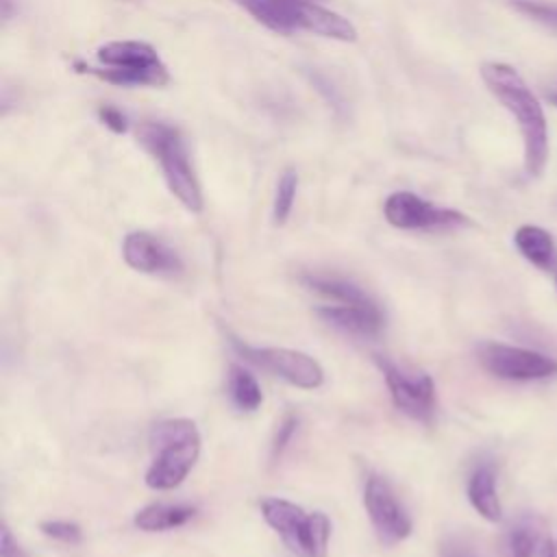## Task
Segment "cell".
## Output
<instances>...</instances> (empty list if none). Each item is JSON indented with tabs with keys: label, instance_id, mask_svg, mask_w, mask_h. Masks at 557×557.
<instances>
[{
	"label": "cell",
	"instance_id": "cell-3",
	"mask_svg": "<svg viewBox=\"0 0 557 557\" xmlns=\"http://www.w3.org/2000/svg\"><path fill=\"white\" fill-rule=\"evenodd\" d=\"M246 13H250L265 28L292 35L296 30H309L313 35L355 41L357 28L339 13L315 4L313 0H233Z\"/></svg>",
	"mask_w": 557,
	"mask_h": 557
},
{
	"label": "cell",
	"instance_id": "cell-19",
	"mask_svg": "<svg viewBox=\"0 0 557 557\" xmlns=\"http://www.w3.org/2000/svg\"><path fill=\"white\" fill-rule=\"evenodd\" d=\"M228 396L233 405L242 411H257L263 403V394L257 379L242 366H231L228 370Z\"/></svg>",
	"mask_w": 557,
	"mask_h": 557
},
{
	"label": "cell",
	"instance_id": "cell-12",
	"mask_svg": "<svg viewBox=\"0 0 557 557\" xmlns=\"http://www.w3.org/2000/svg\"><path fill=\"white\" fill-rule=\"evenodd\" d=\"M122 257L133 270L144 274H176L183 270L174 248L146 231H133L124 237Z\"/></svg>",
	"mask_w": 557,
	"mask_h": 557
},
{
	"label": "cell",
	"instance_id": "cell-5",
	"mask_svg": "<svg viewBox=\"0 0 557 557\" xmlns=\"http://www.w3.org/2000/svg\"><path fill=\"white\" fill-rule=\"evenodd\" d=\"M150 444L157 450L146 470V485L152 490H174L194 468L200 455V433L187 418L163 420L152 426Z\"/></svg>",
	"mask_w": 557,
	"mask_h": 557
},
{
	"label": "cell",
	"instance_id": "cell-25",
	"mask_svg": "<svg viewBox=\"0 0 557 557\" xmlns=\"http://www.w3.org/2000/svg\"><path fill=\"white\" fill-rule=\"evenodd\" d=\"M296 426H298V418L296 416H285V420L281 422V426H278L276 435H274V442H272V457L274 459L285 450V446L289 444L292 435L296 433Z\"/></svg>",
	"mask_w": 557,
	"mask_h": 557
},
{
	"label": "cell",
	"instance_id": "cell-13",
	"mask_svg": "<svg viewBox=\"0 0 557 557\" xmlns=\"http://www.w3.org/2000/svg\"><path fill=\"white\" fill-rule=\"evenodd\" d=\"M318 313L333 326L361 335V337H374L383 329V313L376 302L370 305H346V302H333L318 309Z\"/></svg>",
	"mask_w": 557,
	"mask_h": 557
},
{
	"label": "cell",
	"instance_id": "cell-2",
	"mask_svg": "<svg viewBox=\"0 0 557 557\" xmlns=\"http://www.w3.org/2000/svg\"><path fill=\"white\" fill-rule=\"evenodd\" d=\"M137 144L159 163L168 189L176 200L198 213L202 209V191L191 165V157L183 133L161 120H144L135 128Z\"/></svg>",
	"mask_w": 557,
	"mask_h": 557
},
{
	"label": "cell",
	"instance_id": "cell-9",
	"mask_svg": "<svg viewBox=\"0 0 557 557\" xmlns=\"http://www.w3.org/2000/svg\"><path fill=\"white\" fill-rule=\"evenodd\" d=\"M479 361L481 366L498 376L509 381H533V379H546L557 374V361L553 357H546L537 350L520 348V346H507V344H481L479 346Z\"/></svg>",
	"mask_w": 557,
	"mask_h": 557
},
{
	"label": "cell",
	"instance_id": "cell-18",
	"mask_svg": "<svg viewBox=\"0 0 557 557\" xmlns=\"http://www.w3.org/2000/svg\"><path fill=\"white\" fill-rule=\"evenodd\" d=\"M305 285L326 298H331V302H346V305H370L374 302L361 287L339 278V276H320V274H311V276H302Z\"/></svg>",
	"mask_w": 557,
	"mask_h": 557
},
{
	"label": "cell",
	"instance_id": "cell-23",
	"mask_svg": "<svg viewBox=\"0 0 557 557\" xmlns=\"http://www.w3.org/2000/svg\"><path fill=\"white\" fill-rule=\"evenodd\" d=\"M305 76H307L309 83L326 98V102H329L337 113H342V111L346 109L344 98L339 96V91L333 87V83H331L322 72H318V70H305Z\"/></svg>",
	"mask_w": 557,
	"mask_h": 557
},
{
	"label": "cell",
	"instance_id": "cell-6",
	"mask_svg": "<svg viewBox=\"0 0 557 557\" xmlns=\"http://www.w3.org/2000/svg\"><path fill=\"white\" fill-rule=\"evenodd\" d=\"M263 520L281 535L285 546L298 557H326L331 520L322 511L307 513L285 498L261 500Z\"/></svg>",
	"mask_w": 557,
	"mask_h": 557
},
{
	"label": "cell",
	"instance_id": "cell-11",
	"mask_svg": "<svg viewBox=\"0 0 557 557\" xmlns=\"http://www.w3.org/2000/svg\"><path fill=\"white\" fill-rule=\"evenodd\" d=\"M379 368L385 376L389 396L394 405L413 420L429 422L435 411V385L433 379L424 372L407 374L396 363L379 359Z\"/></svg>",
	"mask_w": 557,
	"mask_h": 557
},
{
	"label": "cell",
	"instance_id": "cell-14",
	"mask_svg": "<svg viewBox=\"0 0 557 557\" xmlns=\"http://www.w3.org/2000/svg\"><path fill=\"white\" fill-rule=\"evenodd\" d=\"M509 544L513 557H555V542L550 540L548 527L535 516L522 518L511 529Z\"/></svg>",
	"mask_w": 557,
	"mask_h": 557
},
{
	"label": "cell",
	"instance_id": "cell-24",
	"mask_svg": "<svg viewBox=\"0 0 557 557\" xmlns=\"http://www.w3.org/2000/svg\"><path fill=\"white\" fill-rule=\"evenodd\" d=\"M98 117L113 133H126L128 131V120H126V115L117 107H111V104L98 107Z\"/></svg>",
	"mask_w": 557,
	"mask_h": 557
},
{
	"label": "cell",
	"instance_id": "cell-15",
	"mask_svg": "<svg viewBox=\"0 0 557 557\" xmlns=\"http://www.w3.org/2000/svg\"><path fill=\"white\" fill-rule=\"evenodd\" d=\"M513 242L524 259H529L533 265L542 270H553L557 265V246L548 231L535 226V224H522Z\"/></svg>",
	"mask_w": 557,
	"mask_h": 557
},
{
	"label": "cell",
	"instance_id": "cell-7",
	"mask_svg": "<svg viewBox=\"0 0 557 557\" xmlns=\"http://www.w3.org/2000/svg\"><path fill=\"white\" fill-rule=\"evenodd\" d=\"M233 346L246 361L281 376L283 381L300 389H315L324 383L322 366L307 352L292 350V348H274V346L255 348V346L242 344L239 339H233Z\"/></svg>",
	"mask_w": 557,
	"mask_h": 557
},
{
	"label": "cell",
	"instance_id": "cell-28",
	"mask_svg": "<svg viewBox=\"0 0 557 557\" xmlns=\"http://www.w3.org/2000/svg\"><path fill=\"white\" fill-rule=\"evenodd\" d=\"M555 557H557V544H555Z\"/></svg>",
	"mask_w": 557,
	"mask_h": 557
},
{
	"label": "cell",
	"instance_id": "cell-8",
	"mask_svg": "<svg viewBox=\"0 0 557 557\" xmlns=\"http://www.w3.org/2000/svg\"><path fill=\"white\" fill-rule=\"evenodd\" d=\"M385 220L405 231H433V228H453L466 224L468 218L457 209L437 207L413 191H394L383 205Z\"/></svg>",
	"mask_w": 557,
	"mask_h": 557
},
{
	"label": "cell",
	"instance_id": "cell-16",
	"mask_svg": "<svg viewBox=\"0 0 557 557\" xmlns=\"http://www.w3.org/2000/svg\"><path fill=\"white\" fill-rule=\"evenodd\" d=\"M468 498L472 507L490 522H498L503 518V507L496 494V474L494 468L483 463L479 466L468 481Z\"/></svg>",
	"mask_w": 557,
	"mask_h": 557
},
{
	"label": "cell",
	"instance_id": "cell-20",
	"mask_svg": "<svg viewBox=\"0 0 557 557\" xmlns=\"http://www.w3.org/2000/svg\"><path fill=\"white\" fill-rule=\"evenodd\" d=\"M296 191H298V174H296V170L287 168L278 176L276 191H274L272 215H274L276 224H285L287 222V218L292 213V207H294V200H296Z\"/></svg>",
	"mask_w": 557,
	"mask_h": 557
},
{
	"label": "cell",
	"instance_id": "cell-17",
	"mask_svg": "<svg viewBox=\"0 0 557 557\" xmlns=\"http://www.w3.org/2000/svg\"><path fill=\"white\" fill-rule=\"evenodd\" d=\"M196 513V507L191 505H168V503H152L139 509L133 518L135 527L141 531H168L183 527L187 520H191Z\"/></svg>",
	"mask_w": 557,
	"mask_h": 557
},
{
	"label": "cell",
	"instance_id": "cell-29",
	"mask_svg": "<svg viewBox=\"0 0 557 557\" xmlns=\"http://www.w3.org/2000/svg\"><path fill=\"white\" fill-rule=\"evenodd\" d=\"M453 557H457V555H453Z\"/></svg>",
	"mask_w": 557,
	"mask_h": 557
},
{
	"label": "cell",
	"instance_id": "cell-1",
	"mask_svg": "<svg viewBox=\"0 0 557 557\" xmlns=\"http://www.w3.org/2000/svg\"><path fill=\"white\" fill-rule=\"evenodd\" d=\"M481 78L490 94L513 115L524 141V170L540 176L548 161V128L540 100L522 76L507 63L490 61L481 65Z\"/></svg>",
	"mask_w": 557,
	"mask_h": 557
},
{
	"label": "cell",
	"instance_id": "cell-22",
	"mask_svg": "<svg viewBox=\"0 0 557 557\" xmlns=\"http://www.w3.org/2000/svg\"><path fill=\"white\" fill-rule=\"evenodd\" d=\"M44 535L63 542V544H78L81 542V527L70 520H46L39 524Z\"/></svg>",
	"mask_w": 557,
	"mask_h": 557
},
{
	"label": "cell",
	"instance_id": "cell-26",
	"mask_svg": "<svg viewBox=\"0 0 557 557\" xmlns=\"http://www.w3.org/2000/svg\"><path fill=\"white\" fill-rule=\"evenodd\" d=\"M0 557H26V553L17 546V542L11 537V531L2 527L0 533Z\"/></svg>",
	"mask_w": 557,
	"mask_h": 557
},
{
	"label": "cell",
	"instance_id": "cell-21",
	"mask_svg": "<svg viewBox=\"0 0 557 557\" xmlns=\"http://www.w3.org/2000/svg\"><path fill=\"white\" fill-rule=\"evenodd\" d=\"M509 4L516 11H520V13L533 17L537 22H544V24L557 28V4L555 2H544V0H509Z\"/></svg>",
	"mask_w": 557,
	"mask_h": 557
},
{
	"label": "cell",
	"instance_id": "cell-27",
	"mask_svg": "<svg viewBox=\"0 0 557 557\" xmlns=\"http://www.w3.org/2000/svg\"><path fill=\"white\" fill-rule=\"evenodd\" d=\"M548 100H550V102L557 107V91H555V94H550V96H548Z\"/></svg>",
	"mask_w": 557,
	"mask_h": 557
},
{
	"label": "cell",
	"instance_id": "cell-4",
	"mask_svg": "<svg viewBox=\"0 0 557 557\" xmlns=\"http://www.w3.org/2000/svg\"><path fill=\"white\" fill-rule=\"evenodd\" d=\"M98 65L74 61V70L117 87H163L170 72L157 50L146 41H107L96 50Z\"/></svg>",
	"mask_w": 557,
	"mask_h": 557
},
{
	"label": "cell",
	"instance_id": "cell-10",
	"mask_svg": "<svg viewBox=\"0 0 557 557\" xmlns=\"http://www.w3.org/2000/svg\"><path fill=\"white\" fill-rule=\"evenodd\" d=\"M363 505L368 518L383 544H396L411 533V518L398 503L389 483L370 472L363 487Z\"/></svg>",
	"mask_w": 557,
	"mask_h": 557
}]
</instances>
